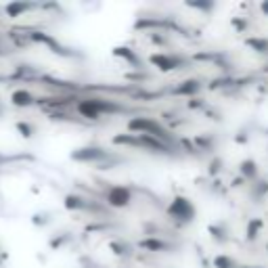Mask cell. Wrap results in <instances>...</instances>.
<instances>
[{"label":"cell","instance_id":"5bb4252c","mask_svg":"<svg viewBox=\"0 0 268 268\" xmlns=\"http://www.w3.org/2000/svg\"><path fill=\"white\" fill-rule=\"evenodd\" d=\"M15 130H17V134H19L21 138H25V140H32L36 134H38V126H36L32 120H17L15 122Z\"/></svg>","mask_w":268,"mask_h":268},{"label":"cell","instance_id":"9c48e42d","mask_svg":"<svg viewBox=\"0 0 268 268\" xmlns=\"http://www.w3.org/2000/svg\"><path fill=\"white\" fill-rule=\"evenodd\" d=\"M63 207L69 210V212H84V210H91L93 207V201L86 199L84 195L69 193V195H65V199H63Z\"/></svg>","mask_w":268,"mask_h":268},{"label":"cell","instance_id":"ba28073f","mask_svg":"<svg viewBox=\"0 0 268 268\" xmlns=\"http://www.w3.org/2000/svg\"><path fill=\"white\" fill-rule=\"evenodd\" d=\"M11 105L17 107V109H27V107H34L36 103H38V99H36V95L32 91H27V88H15V91L11 93L9 97Z\"/></svg>","mask_w":268,"mask_h":268},{"label":"cell","instance_id":"484cf974","mask_svg":"<svg viewBox=\"0 0 268 268\" xmlns=\"http://www.w3.org/2000/svg\"><path fill=\"white\" fill-rule=\"evenodd\" d=\"M5 113H7V105H5L3 101H0V117H3Z\"/></svg>","mask_w":268,"mask_h":268},{"label":"cell","instance_id":"7c38bea8","mask_svg":"<svg viewBox=\"0 0 268 268\" xmlns=\"http://www.w3.org/2000/svg\"><path fill=\"white\" fill-rule=\"evenodd\" d=\"M239 174L245 178V181H249V183L258 181V176H260V166H258V162H256V159H252V157L243 159V162L239 164Z\"/></svg>","mask_w":268,"mask_h":268},{"label":"cell","instance_id":"e0dca14e","mask_svg":"<svg viewBox=\"0 0 268 268\" xmlns=\"http://www.w3.org/2000/svg\"><path fill=\"white\" fill-rule=\"evenodd\" d=\"M210 235H212V239L214 241H218V243H226L228 241V226H226V222H214V224H210Z\"/></svg>","mask_w":268,"mask_h":268},{"label":"cell","instance_id":"4316f807","mask_svg":"<svg viewBox=\"0 0 268 268\" xmlns=\"http://www.w3.org/2000/svg\"><path fill=\"white\" fill-rule=\"evenodd\" d=\"M13 76H3V74H0V82H7V80H11Z\"/></svg>","mask_w":268,"mask_h":268},{"label":"cell","instance_id":"4fadbf2b","mask_svg":"<svg viewBox=\"0 0 268 268\" xmlns=\"http://www.w3.org/2000/svg\"><path fill=\"white\" fill-rule=\"evenodd\" d=\"M113 57L124 59V61H126L128 65H132V67H140V65H142L140 57L136 55L132 48H128V46H115V48H113Z\"/></svg>","mask_w":268,"mask_h":268},{"label":"cell","instance_id":"8992f818","mask_svg":"<svg viewBox=\"0 0 268 268\" xmlns=\"http://www.w3.org/2000/svg\"><path fill=\"white\" fill-rule=\"evenodd\" d=\"M149 63L153 67H157L159 71H164V74H168V71H174L178 67L185 65V59L174 55V52H151L149 55Z\"/></svg>","mask_w":268,"mask_h":268},{"label":"cell","instance_id":"7402d4cb","mask_svg":"<svg viewBox=\"0 0 268 268\" xmlns=\"http://www.w3.org/2000/svg\"><path fill=\"white\" fill-rule=\"evenodd\" d=\"M262 228V220H258V218H254L252 222L247 224V239H256L258 237V230Z\"/></svg>","mask_w":268,"mask_h":268},{"label":"cell","instance_id":"ac0fdd59","mask_svg":"<svg viewBox=\"0 0 268 268\" xmlns=\"http://www.w3.org/2000/svg\"><path fill=\"white\" fill-rule=\"evenodd\" d=\"M214 268H239V262L228 254H218L214 256Z\"/></svg>","mask_w":268,"mask_h":268},{"label":"cell","instance_id":"f1b7e54d","mask_svg":"<svg viewBox=\"0 0 268 268\" xmlns=\"http://www.w3.org/2000/svg\"><path fill=\"white\" fill-rule=\"evenodd\" d=\"M3 268H5V266H3Z\"/></svg>","mask_w":268,"mask_h":268},{"label":"cell","instance_id":"603a6c76","mask_svg":"<svg viewBox=\"0 0 268 268\" xmlns=\"http://www.w3.org/2000/svg\"><path fill=\"white\" fill-rule=\"evenodd\" d=\"M191 9H197V11H203V13H210L214 9V3H189Z\"/></svg>","mask_w":268,"mask_h":268},{"label":"cell","instance_id":"277c9868","mask_svg":"<svg viewBox=\"0 0 268 268\" xmlns=\"http://www.w3.org/2000/svg\"><path fill=\"white\" fill-rule=\"evenodd\" d=\"M107 157H109V151L99 145H84L69 153L71 162H78V164H101Z\"/></svg>","mask_w":268,"mask_h":268},{"label":"cell","instance_id":"44dd1931","mask_svg":"<svg viewBox=\"0 0 268 268\" xmlns=\"http://www.w3.org/2000/svg\"><path fill=\"white\" fill-rule=\"evenodd\" d=\"M71 241V237H69V233H57L55 237H50V241H48V245H50V249H61L63 245H67Z\"/></svg>","mask_w":268,"mask_h":268},{"label":"cell","instance_id":"ffe728a7","mask_svg":"<svg viewBox=\"0 0 268 268\" xmlns=\"http://www.w3.org/2000/svg\"><path fill=\"white\" fill-rule=\"evenodd\" d=\"M50 222H52V218H50L48 212H38V214H34V216H32V224L38 226V228H44V226H48Z\"/></svg>","mask_w":268,"mask_h":268},{"label":"cell","instance_id":"83f0119b","mask_svg":"<svg viewBox=\"0 0 268 268\" xmlns=\"http://www.w3.org/2000/svg\"><path fill=\"white\" fill-rule=\"evenodd\" d=\"M239 268H262V266H239Z\"/></svg>","mask_w":268,"mask_h":268},{"label":"cell","instance_id":"5b68a950","mask_svg":"<svg viewBox=\"0 0 268 268\" xmlns=\"http://www.w3.org/2000/svg\"><path fill=\"white\" fill-rule=\"evenodd\" d=\"M105 201L113 210H124L132 203V189L126 185H113L107 189L105 193Z\"/></svg>","mask_w":268,"mask_h":268},{"label":"cell","instance_id":"2e32d148","mask_svg":"<svg viewBox=\"0 0 268 268\" xmlns=\"http://www.w3.org/2000/svg\"><path fill=\"white\" fill-rule=\"evenodd\" d=\"M245 46L252 48L258 55H268V38L262 36H252V38H245Z\"/></svg>","mask_w":268,"mask_h":268},{"label":"cell","instance_id":"6da1fadb","mask_svg":"<svg viewBox=\"0 0 268 268\" xmlns=\"http://www.w3.org/2000/svg\"><path fill=\"white\" fill-rule=\"evenodd\" d=\"M166 216L178 226H189L197 220V205L187 195H174L166 207Z\"/></svg>","mask_w":268,"mask_h":268},{"label":"cell","instance_id":"52a82bcc","mask_svg":"<svg viewBox=\"0 0 268 268\" xmlns=\"http://www.w3.org/2000/svg\"><path fill=\"white\" fill-rule=\"evenodd\" d=\"M29 40L48 46L52 52H55V55H61V57H76L74 50L67 48V46H63V44L55 38V36H50V34H46V32H34V34H29Z\"/></svg>","mask_w":268,"mask_h":268},{"label":"cell","instance_id":"30bf717a","mask_svg":"<svg viewBox=\"0 0 268 268\" xmlns=\"http://www.w3.org/2000/svg\"><path fill=\"white\" fill-rule=\"evenodd\" d=\"M34 9H38V5L36 3H23V0H17V3H9L5 7V15L9 17V19H19L21 15L34 11Z\"/></svg>","mask_w":268,"mask_h":268},{"label":"cell","instance_id":"3957f363","mask_svg":"<svg viewBox=\"0 0 268 268\" xmlns=\"http://www.w3.org/2000/svg\"><path fill=\"white\" fill-rule=\"evenodd\" d=\"M128 134H145V136H153V138H159V140H166V128L159 124L155 117H147V115H136V117H130L128 124Z\"/></svg>","mask_w":268,"mask_h":268},{"label":"cell","instance_id":"8fae6325","mask_svg":"<svg viewBox=\"0 0 268 268\" xmlns=\"http://www.w3.org/2000/svg\"><path fill=\"white\" fill-rule=\"evenodd\" d=\"M201 91V80H195V78H191V80H185V82H181L176 88H174V95L176 97H195Z\"/></svg>","mask_w":268,"mask_h":268},{"label":"cell","instance_id":"9a60e30c","mask_svg":"<svg viewBox=\"0 0 268 268\" xmlns=\"http://www.w3.org/2000/svg\"><path fill=\"white\" fill-rule=\"evenodd\" d=\"M138 247L147 249V252H168V249H172L170 243H166L162 239H155V237H147V239L138 241Z\"/></svg>","mask_w":268,"mask_h":268},{"label":"cell","instance_id":"d6986e66","mask_svg":"<svg viewBox=\"0 0 268 268\" xmlns=\"http://www.w3.org/2000/svg\"><path fill=\"white\" fill-rule=\"evenodd\" d=\"M109 247H111V252H113L115 256H120V258H128L130 252H132V247H130L128 243H124V241H111Z\"/></svg>","mask_w":268,"mask_h":268},{"label":"cell","instance_id":"d4e9b609","mask_svg":"<svg viewBox=\"0 0 268 268\" xmlns=\"http://www.w3.org/2000/svg\"><path fill=\"white\" fill-rule=\"evenodd\" d=\"M260 11H262V15H264V17H268V0L260 5Z\"/></svg>","mask_w":268,"mask_h":268},{"label":"cell","instance_id":"7a4b0ae2","mask_svg":"<svg viewBox=\"0 0 268 268\" xmlns=\"http://www.w3.org/2000/svg\"><path fill=\"white\" fill-rule=\"evenodd\" d=\"M76 111H78L82 117H86V120H99V117H103V115H113V113L124 111V107H122V105H117L115 101H107V99L88 97V99L78 101Z\"/></svg>","mask_w":268,"mask_h":268},{"label":"cell","instance_id":"cb8c5ba5","mask_svg":"<svg viewBox=\"0 0 268 268\" xmlns=\"http://www.w3.org/2000/svg\"><path fill=\"white\" fill-rule=\"evenodd\" d=\"M9 260V256H7V252H3V247H0V268L5 266V262Z\"/></svg>","mask_w":268,"mask_h":268}]
</instances>
